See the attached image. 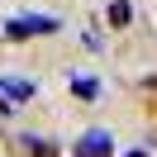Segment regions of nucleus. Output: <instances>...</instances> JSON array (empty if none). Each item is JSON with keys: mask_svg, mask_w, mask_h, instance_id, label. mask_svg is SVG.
Here are the masks:
<instances>
[{"mask_svg": "<svg viewBox=\"0 0 157 157\" xmlns=\"http://www.w3.org/2000/svg\"><path fill=\"white\" fill-rule=\"evenodd\" d=\"M128 157H143V152H128Z\"/></svg>", "mask_w": 157, "mask_h": 157, "instance_id": "nucleus-7", "label": "nucleus"}, {"mask_svg": "<svg viewBox=\"0 0 157 157\" xmlns=\"http://www.w3.org/2000/svg\"><path fill=\"white\" fill-rule=\"evenodd\" d=\"M71 90H76L81 100H95V95H100V81H95V76H71Z\"/></svg>", "mask_w": 157, "mask_h": 157, "instance_id": "nucleus-4", "label": "nucleus"}, {"mask_svg": "<svg viewBox=\"0 0 157 157\" xmlns=\"http://www.w3.org/2000/svg\"><path fill=\"white\" fill-rule=\"evenodd\" d=\"M24 147H29V152H33V157H52V147H48V143H43V138H38V133H24Z\"/></svg>", "mask_w": 157, "mask_h": 157, "instance_id": "nucleus-6", "label": "nucleus"}, {"mask_svg": "<svg viewBox=\"0 0 157 157\" xmlns=\"http://www.w3.org/2000/svg\"><path fill=\"white\" fill-rule=\"evenodd\" d=\"M5 33H10V38H38V33H57V19H52V14H14V19L5 24Z\"/></svg>", "mask_w": 157, "mask_h": 157, "instance_id": "nucleus-1", "label": "nucleus"}, {"mask_svg": "<svg viewBox=\"0 0 157 157\" xmlns=\"http://www.w3.org/2000/svg\"><path fill=\"white\" fill-rule=\"evenodd\" d=\"M109 152H114V138L105 128H90V133L76 138V157H109Z\"/></svg>", "mask_w": 157, "mask_h": 157, "instance_id": "nucleus-2", "label": "nucleus"}, {"mask_svg": "<svg viewBox=\"0 0 157 157\" xmlns=\"http://www.w3.org/2000/svg\"><path fill=\"white\" fill-rule=\"evenodd\" d=\"M0 95L10 100V105H19V100H33V81H19V76H10V81H0Z\"/></svg>", "mask_w": 157, "mask_h": 157, "instance_id": "nucleus-3", "label": "nucleus"}, {"mask_svg": "<svg viewBox=\"0 0 157 157\" xmlns=\"http://www.w3.org/2000/svg\"><path fill=\"white\" fill-rule=\"evenodd\" d=\"M128 19H133V5H128V0H114V5H109V24L119 29V24H128Z\"/></svg>", "mask_w": 157, "mask_h": 157, "instance_id": "nucleus-5", "label": "nucleus"}]
</instances>
